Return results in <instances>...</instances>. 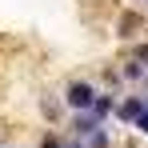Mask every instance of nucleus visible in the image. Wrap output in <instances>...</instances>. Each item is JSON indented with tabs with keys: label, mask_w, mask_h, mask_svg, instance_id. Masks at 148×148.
Here are the masks:
<instances>
[{
	"label": "nucleus",
	"mask_w": 148,
	"mask_h": 148,
	"mask_svg": "<svg viewBox=\"0 0 148 148\" xmlns=\"http://www.w3.org/2000/svg\"><path fill=\"white\" fill-rule=\"evenodd\" d=\"M92 100H96L92 84H84V80H72V84H68V104H72V108L84 112V108H92Z\"/></svg>",
	"instance_id": "1"
},
{
	"label": "nucleus",
	"mask_w": 148,
	"mask_h": 148,
	"mask_svg": "<svg viewBox=\"0 0 148 148\" xmlns=\"http://www.w3.org/2000/svg\"><path fill=\"white\" fill-rule=\"evenodd\" d=\"M96 128H100V120L92 116V112H88V116H76V120H72V132H76V136H92Z\"/></svg>",
	"instance_id": "2"
},
{
	"label": "nucleus",
	"mask_w": 148,
	"mask_h": 148,
	"mask_svg": "<svg viewBox=\"0 0 148 148\" xmlns=\"http://www.w3.org/2000/svg\"><path fill=\"white\" fill-rule=\"evenodd\" d=\"M116 112H120V120H132V124H136V116L144 112V100H136V96H132V100H124Z\"/></svg>",
	"instance_id": "3"
},
{
	"label": "nucleus",
	"mask_w": 148,
	"mask_h": 148,
	"mask_svg": "<svg viewBox=\"0 0 148 148\" xmlns=\"http://www.w3.org/2000/svg\"><path fill=\"white\" fill-rule=\"evenodd\" d=\"M88 112H92L96 120H104V116L112 112V96H96V100H92V108H88Z\"/></svg>",
	"instance_id": "4"
},
{
	"label": "nucleus",
	"mask_w": 148,
	"mask_h": 148,
	"mask_svg": "<svg viewBox=\"0 0 148 148\" xmlns=\"http://www.w3.org/2000/svg\"><path fill=\"white\" fill-rule=\"evenodd\" d=\"M124 76H128V80H140V76H144V68H140L136 60H128V64H124Z\"/></svg>",
	"instance_id": "5"
},
{
	"label": "nucleus",
	"mask_w": 148,
	"mask_h": 148,
	"mask_svg": "<svg viewBox=\"0 0 148 148\" xmlns=\"http://www.w3.org/2000/svg\"><path fill=\"white\" fill-rule=\"evenodd\" d=\"M132 28H136V16H132V12H124V16H120V36H128Z\"/></svg>",
	"instance_id": "6"
},
{
	"label": "nucleus",
	"mask_w": 148,
	"mask_h": 148,
	"mask_svg": "<svg viewBox=\"0 0 148 148\" xmlns=\"http://www.w3.org/2000/svg\"><path fill=\"white\" fill-rule=\"evenodd\" d=\"M136 128H140V132H144V136H148V100H144V112L136 116Z\"/></svg>",
	"instance_id": "7"
},
{
	"label": "nucleus",
	"mask_w": 148,
	"mask_h": 148,
	"mask_svg": "<svg viewBox=\"0 0 148 148\" xmlns=\"http://www.w3.org/2000/svg\"><path fill=\"white\" fill-rule=\"evenodd\" d=\"M132 60H136V64H148V44H140V48L132 52Z\"/></svg>",
	"instance_id": "8"
},
{
	"label": "nucleus",
	"mask_w": 148,
	"mask_h": 148,
	"mask_svg": "<svg viewBox=\"0 0 148 148\" xmlns=\"http://www.w3.org/2000/svg\"><path fill=\"white\" fill-rule=\"evenodd\" d=\"M40 148H60V136H52V132H48V136L40 140Z\"/></svg>",
	"instance_id": "9"
},
{
	"label": "nucleus",
	"mask_w": 148,
	"mask_h": 148,
	"mask_svg": "<svg viewBox=\"0 0 148 148\" xmlns=\"http://www.w3.org/2000/svg\"><path fill=\"white\" fill-rule=\"evenodd\" d=\"M64 148H84V144H64Z\"/></svg>",
	"instance_id": "10"
}]
</instances>
